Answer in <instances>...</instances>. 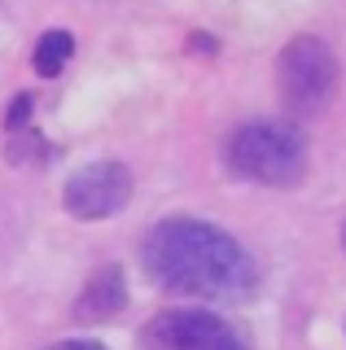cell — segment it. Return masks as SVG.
I'll use <instances>...</instances> for the list:
<instances>
[{
	"instance_id": "3957f363",
	"label": "cell",
	"mask_w": 346,
	"mask_h": 350,
	"mask_svg": "<svg viewBox=\"0 0 346 350\" xmlns=\"http://www.w3.org/2000/svg\"><path fill=\"white\" fill-rule=\"evenodd\" d=\"M333 83H338V62L316 36H298L280 53V96L289 109H298V114L324 109V101L333 96Z\"/></svg>"
},
{
	"instance_id": "7a4b0ae2",
	"label": "cell",
	"mask_w": 346,
	"mask_h": 350,
	"mask_svg": "<svg viewBox=\"0 0 346 350\" xmlns=\"http://www.w3.org/2000/svg\"><path fill=\"white\" fill-rule=\"evenodd\" d=\"M224 162L232 175L250 184H272V189H289L307 171V140L294 123L280 118H258V123L237 127L224 145Z\"/></svg>"
},
{
	"instance_id": "6da1fadb",
	"label": "cell",
	"mask_w": 346,
	"mask_h": 350,
	"mask_svg": "<svg viewBox=\"0 0 346 350\" xmlns=\"http://www.w3.org/2000/svg\"><path fill=\"white\" fill-rule=\"evenodd\" d=\"M140 262L162 289L211 302H241L258 284V267L241 241L202 219L154 224L140 245Z\"/></svg>"
},
{
	"instance_id": "ba28073f",
	"label": "cell",
	"mask_w": 346,
	"mask_h": 350,
	"mask_svg": "<svg viewBox=\"0 0 346 350\" xmlns=\"http://www.w3.org/2000/svg\"><path fill=\"white\" fill-rule=\"evenodd\" d=\"M49 350H105L101 342H57V346H49Z\"/></svg>"
},
{
	"instance_id": "52a82bcc",
	"label": "cell",
	"mask_w": 346,
	"mask_h": 350,
	"mask_svg": "<svg viewBox=\"0 0 346 350\" xmlns=\"http://www.w3.org/2000/svg\"><path fill=\"white\" fill-rule=\"evenodd\" d=\"M70 53H75L70 31H44L40 44H36V70L44 75V79H53V75H62V66L70 62Z\"/></svg>"
},
{
	"instance_id": "8992f818",
	"label": "cell",
	"mask_w": 346,
	"mask_h": 350,
	"mask_svg": "<svg viewBox=\"0 0 346 350\" xmlns=\"http://www.w3.org/2000/svg\"><path fill=\"white\" fill-rule=\"evenodd\" d=\"M123 298H127L123 271H118V267H101V271L88 280V289H83V298H79V306H75V315H79V320H110V315L123 311Z\"/></svg>"
},
{
	"instance_id": "277c9868",
	"label": "cell",
	"mask_w": 346,
	"mask_h": 350,
	"mask_svg": "<svg viewBox=\"0 0 346 350\" xmlns=\"http://www.w3.org/2000/svg\"><path fill=\"white\" fill-rule=\"evenodd\" d=\"M145 350H245L237 328L211 311L176 306L145 324Z\"/></svg>"
},
{
	"instance_id": "5b68a950",
	"label": "cell",
	"mask_w": 346,
	"mask_h": 350,
	"mask_svg": "<svg viewBox=\"0 0 346 350\" xmlns=\"http://www.w3.org/2000/svg\"><path fill=\"white\" fill-rule=\"evenodd\" d=\"M127 197H132V171L123 162H96L66 184V211L75 219H110L127 206Z\"/></svg>"
}]
</instances>
